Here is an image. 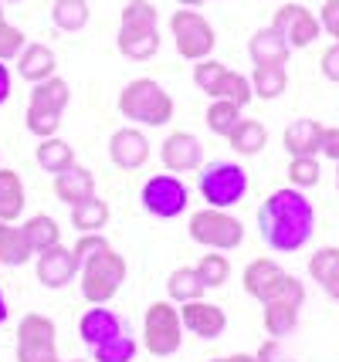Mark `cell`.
I'll use <instances>...</instances> for the list:
<instances>
[{"label":"cell","mask_w":339,"mask_h":362,"mask_svg":"<svg viewBox=\"0 0 339 362\" xmlns=\"http://www.w3.org/2000/svg\"><path fill=\"white\" fill-rule=\"evenodd\" d=\"M258 230L272 251L292 254L309 244V237L316 230V210H312L302 189H275L258 206Z\"/></svg>","instance_id":"6da1fadb"},{"label":"cell","mask_w":339,"mask_h":362,"mask_svg":"<svg viewBox=\"0 0 339 362\" xmlns=\"http://www.w3.org/2000/svg\"><path fill=\"white\" fill-rule=\"evenodd\" d=\"M119 112L122 119H130L136 126H166L173 119V95L153 78H136L119 92Z\"/></svg>","instance_id":"7a4b0ae2"},{"label":"cell","mask_w":339,"mask_h":362,"mask_svg":"<svg viewBox=\"0 0 339 362\" xmlns=\"http://www.w3.org/2000/svg\"><path fill=\"white\" fill-rule=\"evenodd\" d=\"M126 281V257L115 251L113 244L81 261V295L88 305H105L119 295Z\"/></svg>","instance_id":"3957f363"},{"label":"cell","mask_w":339,"mask_h":362,"mask_svg":"<svg viewBox=\"0 0 339 362\" xmlns=\"http://www.w3.org/2000/svg\"><path fill=\"white\" fill-rule=\"evenodd\" d=\"M248 170L238 166V163H227V159H214L207 166H200V193L207 206H221V210H231L238 206L248 197Z\"/></svg>","instance_id":"277c9868"},{"label":"cell","mask_w":339,"mask_h":362,"mask_svg":"<svg viewBox=\"0 0 339 362\" xmlns=\"http://www.w3.org/2000/svg\"><path fill=\"white\" fill-rule=\"evenodd\" d=\"M143 342L146 349L156 356V359H166V356H177L180 346H183V318H180L177 301H153L146 308L143 318Z\"/></svg>","instance_id":"5b68a950"},{"label":"cell","mask_w":339,"mask_h":362,"mask_svg":"<svg viewBox=\"0 0 339 362\" xmlns=\"http://www.w3.org/2000/svg\"><path fill=\"white\" fill-rule=\"evenodd\" d=\"M190 237L210 251H238L244 244V223L221 206H204L190 214Z\"/></svg>","instance_id":"8992f818"},{"label":"cell","mask_w":339,"mask_h":362,"mask_svg":"<svg viewBox=\"0 0 339 362\" xmlns=\"http://www.w3.org/2000/svg\"><path fill=\"white\" fill-rule=\"evenodd\" d=\"M170 31H173V45H177L180 58H187V62L210 58V51L217 45V31L194 7H180L177 14L170 17Z\"/></svg>","instance_id":"52a82bcc"},{"label":"cell","mask_w":339,"mask_h":362,"mask_svg":"<svg viewBox=\"0 0 339 362\" xmlns=\"http://www.w3.org/2000/svg\"><path fill=\"white\" fill-rule=\"evenodd\" d=\"M139 200H143L146 214H153V217H160V221H173V217H180V214L187 210V204H190V189L183 187L180 176L156 173L143 183Z\"/></svg>","instance_id":"ba28073f"},{"label":"cell","mask_w":339,"mask_h":362,"mask_svg":"<svg viewBox=\"0 0 339 362\" xmlns=\"http://www.w3.org/2000/svg\"><path fill=\"white\" fill-rule=\"evenodd\" d=\"M54 322L48 315H38V312H28L17 325V362H41L58 356L54 349Z\"/></svg>","instance_id":"9c48e42d"},{"label":"cell","mask_w":339,"mask_h":362,"mask_svg":"<svg viewBox=\"0 0 339 362\" xmlns=\"http://www.w3.org/2000/svg\"><path fill=\"white\" fill-rule=\"evenodd\" d=\"M272 28L289 41V47H299V51L309 45H316V37L323 31L319 17L312 14L309 7H302V4H282V7L275 11Z\"/></svg>","instance_id":"30bf717a"},{"label":"cell","mask_w":339,"mask_h":362,"mask_svg":"<svg viewBox=\"0 0 339 362\" xmlns=\"http://www.w3.org/2000/svg\"><path fill=\"white\" fill-rule=\"evenodd\" d=\"M160 159L170 173H197L204 166V142L194 132H170L160 146Z\"/></svg>","instance_id":"8fae6325"},{"label":"cell","mask_w":339,"mask_h":362,"mask_svg":"<svg viewBox=\"0 0 339 362\" xmlns=\"http://www.w3.org/2000/svg\"><path fill=\"white\" fill-rule=\"evenodd\" d=\"M180 318H183V329L197 335V339H221L227 332V315L221 305L214 301H183L180 305Z\"/></svg>","instance_id":"7c38bea8"},{"label":"cell","mask_w":339,"mask_h":362,"mask_svg":"<svg viewBox=\"0 0 339 362\" xmlns=\"http://www.w3.org/2000/svg\"><path fill=\"white\" fill-rule=\"evenodd\" d=\"M79 271H81V261L65 244H54V247L38 254V281L45 288H65V284L75 281Z\"/></svg>","instance_id":"4fadbf2b"},{"label":"cell","mask_w":339,"mask_h":362,"mask_svg":"<svg viewBox=\"0 0 339 362\" xmlns=\"http://www.w3.org/2000/svg\"><path fill=\"white\" fill-rule=\"evenodd\" d=\"M149 139H146L143 129L136 126H122L113 132V139H109V156L119 170H139L146 159H149Z\"/></svg>","instance_id":"5bb4252c"},{"label":"cell","mask_w":339,"mask_h":362,"mask_svg":"<svg viewBox=\"0 0 339 362\" xmlns=\"http://www.w3.org/2000/svg\"><path fill=\"white\" fill-rule=\"evenodd\" d=\"M115 47L130 62H149L160 51V28H126V24H119Z\"/></svg>","instance_id":"9a60e30c"},{"label":"cell","mask_w":339,"mask_h":362,"mask_svg":"<svg viewBox=\"0 0 339 362\" xmlns=\"http://www.w3.org/2000/svg\"><path fill=\"white\" fill-rule=\"evenodd\" d=\"M119 332H126L122 329V318L115 315V312H109V308H102V305L88 308V312L81 315V322H79L81 342H88L92 349L102 346V342H109V339L119 335Z\"/></svg>","instance_id":"2e32d148"},{"label":"cell","mask_w":339,"mask_h":362,"mask_svg":"<svg viewBox=\"0 0 339 362\" xmlns=\"http://www.w3.org/2000/svg\"><path fill=\"white\" fill-rule=\"evenodd\" d=\"M54 197L68 206L96 197V176H92V170H85V166L75 163V166H68L65 173H58L54 176Z\"/></svg>","instance_id":"e0dca14e"},{"label":"cell","mask_w":339,"mask_h":362,"mask_svg":"<svg viewBox=\"0 0 339 362\" xmlns=\"http://www.w3.org/2000/svg\"><path fill=\"white\" fill-rule=\"evenodd\" d=\"M17 71H21L24 81L38 85V81L51 78L58 71V54L48 45H28L21 51V58H17Z\"/></svg>","instance_id":"ac0fdd59"},{"label":"cell","mask_w":339,"mask_h":362,"mask_svg":"<svg viewBox=\"0 0 339 362\" xmlns=\"http://www.w3.org/2000/svg\"><path fill=\"white\" fill-rule=\"evenodd\" d=\"M34 257V247L24 227H14L11 221H0V264L4 268H24Z\"/></svg>","instance_id":"d6986e66"},{"label":"cell","mask_w":339,"mask_h":362,"mask_svg":"<svg viewBox=\"0 0 339 362\" xmlns=\"http://www.w3.org/2000/svg\"><path fill=\"white\" fill-rule=\"evenodd\" d=\"M248 54H251L255 64H289L292 47L275 28H261V31H255V37L248 41Z\"/></svg>","instance_id":"ffe728a7"},{"label":"cell","mask_w":339,"mask_h":362,"mask_svg":"<svg viewBox=\"0 0 339 362\" xmlns=\"http://www.w3.org/2000/svg\"><path fill=\"white\" fill-rule=\"evenodd\" d=\"M319 139H323V126L316 119H295L282 132V142H285L289 156H319Z\"/></svg>","instance_id":"44dd1931"},{"label":"cell","mask_w":339,"mask_h":362,"mask_svg":"<svg viewBox=\"0 0 339 362\" xmlns=\"http://www.w3.org/2000/svg\"><path fill=\"white\" fill-rule=\"evenodd\" d=\"M285 274V268L278 264V261H272V257H258V261H251L248 268H244L241 274V284H244V291L251 295V298H265L268 291H272V284L278 281Z\"/></svg>","instance_id":"7402d4cb"},{"label":"cell","mask_w":339,"mask_h":362,"mask_svg":"<svg viewBox=\"0 0 339 362\" xmlns=\"http://www.w3.org/2000/svg\"><path fill=\"white\" fill-rule=\"evenodd\" d=\"M24 204H28V193H24V180L17 170H7L0 166V221L14 223L21 214H24Z\"/></svg>","instance_id":"603a6c76"},{"label":"cell","mask_w":339,"mask_h":362,"mask_svg":"<svg viewBox=\"0 0 339 362\" xmlns=\"http://www.w3.org/2000/svg\"><path fill=\"white\" fill-rule=\"evenodd\" d=\"M34 159H38V166L45 170V173H65L68 166H75V149H71V142H65L62 136H48V139L38 142V149H34Z\"/></svg>","instance_id":"cb8c5ba5"},{"label":"cell","mask_w":339,"mask_h":362,"mask_svg":"<svg viewBox=\"0 0 339 362\" xmlns=\"http://www.w3.org/2000/svg\"><path fill=\"white\" fill-rule=\"evenodd\" d=\"M251 85H255V98L275 102L289 88V71H285V64H255Z\"/></svg>","instance_id":"d4e9b609"},{"label":"cell","mask_w":339,"mask_h":362,"mask_svg":"<svg viewBox=\"0 0 339 362\" xmlns=\"http://www.w3.org/2000/svg\"><path fill=\"white\" fill-rule=\"evenodd\" d=\"M227 142H231V149L238 156H258L265 149V142H268V129L261 126L258 119H241L234 126V132L227 136Z\"/></svg>","instance_id":"484cf974"},{"label":"cell","mask_w":339,"mask_h":362,"mask_svg":"<svg viewBox=\"0 0 339 362\" xmlns=\"http://www.w3.org/2000/svg\"><path fill=\"white\" fill-rule=\"evenodd\" d=\"M68 102H71V85H68L65 78H58V75L38 81V85L31 88V105H38V109L65 112Z\"/></svg>","instance_id":"4316f807"},{"label":"cell","mask_w":339,"mask_h":362,"mask_svg":"<svg viewBox=\"0 0 339 362\" xmlns=\"http://www.w3.org/2000/svg\"><path fill=\"white\" fill-rule=\"evenodd\" d=\"M204 291H207V284L197 274V268H177L170 274V281H166V295H170V301H177V305L204 298Z\"/></svg>","instance_id":"83f0119b"},{"label":"cell","mask_w":339,"mask_h":362,"mask_svg":"<svg viewBox=\"0 0 339 362\" xmlns=\"http://www.w3.org/2000/svg\"><path fill=\"white\" fill-rule=\"evenodd\" d=\"M113 217V210L105 200H98V197H88V200H81V204L71 206V223L79 227L81 234H88V230H102L105 223Z\"/></svg>","instance_id":"f1b7e54d"},{"label":"cell","mask_w":339,"mask_h":362,"mask_svg":"<svg viewBox=\"0 0 339 362\" xmlns=\"http://www.w3.org/2000/svg\"><path fill=\"white\" fill-rule=\"evenodd\" d=\"M24 227V234H28V240H31L34 254L48 251V247H54V244H62V227H58V221L54 217H48V214H34L28 223H21Z\"/></svg>","instance_id":"f546056e"},{"label":"cell","mask_w":339,"mask_h":362,"mask_svg":"<svg viewBox=\"0 0 339 362\" xmlns=\"http://www.w3.org/2000/svg\"><path fill=\"white\" fill-rule=\"evenodd\" d=\"M204 122L214 136H231L234 126L241 122V105H234V102H227V98H210L207 105V115H204Z\"/></svg>","instance_id":"4dcf8cb0"},{"label":"cell","mask_w":339,"mask_h":362,"mask_svg":"<svg viewBox=\"0 0 339 362\" xmlns=\"http://www.w3.org/2000/svg\"><path fill=\"white\" fill-rule=\"evenodd\" d=\"M51 21H54L58 31H81L88 24V4L85 0H54L51 4Z\"/></svg>","instance_id":"1f68e13d"},{"label":"cell","mask_w":339,"mask_h":362,"mask_svg":"<svg viewBox=\"0 0 339 362\" xmlns=\"http://www.w3.org/2000/svg\"><path fill=\"white\" fill-rule=\"evenodd\" d=\"M299 325V308L295 305H282V301H268L265 305V329L272 339H285Z\"/></svg>","instance_id":"d6a6232c"},{"label":"cell","mask_w":339,"mask_h":362,"mask_svg":"<svg viewBox=\"0 0 339 362\" xmlns=\"http://www.w3.org/2000/svg\"><path fill=\"white\" fill-rule=\"evenodd\" d=\"M214 98H227V102H234V105H241L244 109V105H251V98H255V85H251L248 75L227 68L221 85H217V92H214Z\"/></svg>","instance_id":"836d02e7"},{"label":"cell","mask_w":339,"mask_h":362,"mask_svg":"<svg viewBox=\"0 0 339 362\" xmlns=\"http://www.w3.org/2000/svg\"><path fill=\"white\" fill-rule=\"evenodd\" d=\"M268 301H282V305H295V308H302V305H306V284L299 281L295 274L285 271V274L272 284V291L261 298V305H268Z\"/></svg>","instance_id":"e575fe53"},{"label":"cell","mask_w":339,"mask_h":362,"mask_svg":"<svg viewBox=\"0 0 339 362\" xmlns=\"http://www.w3.org/2000/svg\"><path fill=\"white\" fill-rule=\"evenodd\" d=\"M323 180V166L316 156H292L289 163V183L295 189H312Z\"/></svg>","instance_id":"d590c367"},{"label":"cell","mask_w":339,"mask_h":362,"mask_svg":"<svg viewBox=\"0 0 339 362\" xmlns=\"http://www.w3.org/2000/svg\"><path fill=\"white\" fill-rule=\"evenodd\" d=\"M136 359V339L130 332H119L109 342L96 346V362H132Z\"/></svg>","instance_id":"8d00e7d4"},{"label":"cell","mask_w":339,"mask_h":362,"mask_svg":"<svg viewBox=\"0 0 339 362\" xmlns=\"http://www.w3.org/2000/svg\"><path fill=\"white\" fill-rule=\"evenodd\" d=\"M119 24H126V28H160V11L149 0H130L122 7V21Z\"/></svg>","instance_id":"74e56055"},{"label":"cell","mask_w":339,"mask_h":362,"mask_svg":"<svg viewBox=\"0 0 339 362\" xmlns=\"http://www.w3.org/2000/svg\"><path fill=\"white\" fill-rule=\"evenodd\" d=\"M28 132H34L38 139H48V136H58L62 129V112H51V109H38V105H28Z\"/></svg>","instance_id":"f35d334b"},{"label":"cell","mask_w":339,"mask_h":362,"mask_svg":"<svg viewBox=\"0 0 339 362\" xmlns=\"http://www.w3.org/2000/svg\"><path fill=\"white\" fill-rule=\"evenodd\" d=\"M197 274L204 278L207 288H221L231 278V261H227L224 254H204L200 264H197Z\"/></svg>","instance_id":"ab89813d"},{"label":"cell","mask_w":339,"mask_h":362,"mask_svg":"<svg viewBox=\"0 0 339 362\" xmlns=\"http://www.w3.org/2000/svg\"><path fill=\"white\" fill-rule=\"evenodd\" d=\"M227 64L214 62V58H200V62L194 64V85L200 88V92H207L210 98H214V92H217V85H221V78H224Z\"/></svg>","instance_id":"60d3db41"},{"label":"cell","mask_w":339,"mask_h":362,"mask_svg":"<svg viewBox=\"0 0 339 362\" xmlns=\"http://www.w3.org/2000/svg\"><path fill=\"white\" fill-rule=\"evenodd\" d=\"M336 271H339V247H319V251L309 257V274H312V281L326 284Z\"/></svg>","instance_id":"b9f144b4"},{"label":"cell","mask_w":339,"mask_h":362,"mask_svg":"<svg viewBox=\"0 0 339 362\" xmlns=\"http://www.w3.org/2000/svg\"><path fill=\"white\" fill-rule=\"evenodd\" d=\"M24 47H28L24 31L14 28V24H7V21H0V62H17Z\"/></svg>","instance_id":"7bdbcfd3"},{"label":"cell","mask_w":339,"mask_h":362,"mask_svg":"<svg viewBox=\"0 0 339 362\" xmlns=\"http://www.w3.org/2000/svg\"><path fill=\"white\" fill-rule=\"evenodd\" d=\"M102 247H109V240L102 237V230H88V234H81L79 240H75V247H71V251H75V257H79V261H88V257H92V254H98Z\"/></svg>","instance_id":"ee69618b"},{"label":"cell","mask_w":339,"mask_h":362,"mask_svg":"<svg viewBox=\"0 0 339 362\" xmlns=\"http://www.w3.org/2000/svg\"><path fill=\"white\" fill-rule=\"evenodd\" d=\"M255 356H258V362H295V356L282 346V339H268V342H261Z\"/></svg>","instance_id":"f6af8a7d"},{"label":"cell","mask_w":339,"mask_h":362,"mask_svg":"<svg viewBox=\"0 0 339 362\" xmlns=\"http://www.w3.org/2000/svg\"><path fill=\"white\" fill-rule=\"evenodd\" d=\"M319 24H323V31H329V37L339 41V0H326L319 11Z\"/></svg>","instance_id":"bcb514c9"},{"label":"cell","mask_w":339,"mask_h":362,"mask_svg":"<svg viewBox=\"0 0 339 362\" xmlns=\"http://www.w3.org/2000/svg\"><path fill=\"white\" fill-rule=\"evenodd\" d=\"M319 153H323L326 159H333V163H339V126H323Z\"/></svg>","instance_id":"7dc6e473"},{"label":"cell","mask_w":339,"mask_h":362,"mask_svg":"<svg viewBox=\"0 0 339 362\" xmlns=\"http://www.w3.org/2000/svg\"><path fill=\"white\" fill-rule=\"evenodd\" d=\"M319 68H323L326 78L339 85V41H336V45H329L323 51V62H319Z\"/></svg>","instance_id":"c3c4849f"},{"label":"cell","mask_w":339,"mask_h":362,"mask_svg":"<svg viewBox=\"0 0 339 362\" xmlns=\"http://www.w3.org/2000/svg\"><path fill=\"white\" fill-rule=\"evenodd\" d=\"M11 88H14V78H11V68L0 62V105L11 98Z\"/></svg>","instance_id":"681fc988"},{"label":"cell","mask_w":339,"mask_h":362,"mask_svg":"<svg viewBox=\"0 0 339 362\" xmlns=\"http://www.w3.org/2000/svg\"><path fill=\"white\" fill-rule=\"evenodd\" d=\"M323 291H326V295H329L333 301H339V271L333 274V278H329V281L323 284Z\"/></svg>","instance_id":"f907efd6"},{"label":"cell","mask_w":339,"mask_h":362,"mask_svg":"<svg viewBox=\"0 0 339 362\" xmlns=\"http://www.w3.org/2000/svg\"><path fill=\"white\" fill-rule=\"evenodd\" d=\"M227 362H258V356H248V352H238V356H227Z\"/></svg>","instance_id":"816d5d0a"},{"label":"cell","mask_w":339,"mask_h":362,"mask_svg":"<svg viewBox=\"0 0 339 362\" xmlns=\"http://www.w3.org/2000/svg\"><path fill=\"white\" fill-rule=\"evenodd\" d=\"M7 322V298H4V288H0V325Z\"/></svg>","instance_id":"f5cc1de1"},{"label":"cell","mask_w":339,"mask_h":362,"mask_svg":"<svg viewBox=\"0 0 339 362\" xmlns=\"http://www.w3.org/2000/svg\"><path fill=\"white\" fill-rule=\"evenodd\" d=\"M180 7H200V4H207V0H177Z\"/></svg>","instance_id":"db71d44e"},{"label":"cell","mask_w":339,"mask_h":362,"mask_svg":"<svg viewBox=\"0 0 339 362\" xmlns=\"http://www.w3.org/2000/svg\"><path fill=\"white\" fill-rule=\"evenodd\" d=\"M0 21H7V17H4V0H0Z\"/></svg>","instance_id":"11a10c76"},{"label":"cell","mask_w":339,"mask_h":362,"mask_svg":"<svg viewBox=\"0 0 339 362\" xmlns=\"http://www.w3.org/2000/svg\"><path fill=\"white\" fill-rule=\"evenodd\" d=\"M41 362H62V359H58V356H51V359H41Z\"/></svg>","instance_id":"9f6ffc18"},{"label":"cell","mask_w":339,"mask_h":362,"mask_svg":"<svg viewBox=\"0 0 339 362\" xmlns=\"http://www.w3.org/2000/svg\"><path fill=\"white\" fill-rule=\"evenodd\" d=\"M336 189H339V163H336Z\"/></svg>","instance_id":"6f0895ef"},{"label":"cell","mask_w":339,"mask_h":362,"mask_svg":"<svg viewBox=\"0 0 339 362\" xmlns=\"http://www.w3.org/2000/svg\"><path fill=\"white\" fill-rule=\"evenodd\" d=\"M207 362H227V356H224V359H207Z\"/></svg>","instance_id":"680465c9"},{"label":"cell","mask_w":339,"mask_h":362,"mask_svg":"<svg viewBox=\"0 0 339 362\" xmlns=\"http://www.w3.org/2000/svg\"><path fill=\"white\" fill-rule=\"evenodd\" d=\"M4 4H21V0H4Z\"/></svg>","instance_id":"91938a15"},{"label":"cell","mask_w":339,"mask_h":362,"mask_svg":"<svg viewBox=\"0 0 339 362\" xmlns=\"http://www.w3.org/2000/svg\"><path fill=\"white\" fill-rule=\"evenodd\" d=\"M71 362H88V359H71Z\"/></svg>","instance_id":"94428289"}]
</instances>
